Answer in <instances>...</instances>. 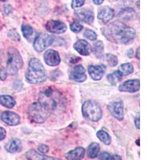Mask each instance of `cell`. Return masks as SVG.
<instances>
[{"mask_svg": "<svg viewBox=\"0 0 160 160\" xmlns=\"http://www.w3.org/2000/svg\"><path fill=\"white\" fill-rule=\"evenodd\" d=\"M104 0H93V2L94 3L96 4V5H100V4H102Z\"/></svg>", "mask_w": 160, "mask_h": 160, "instance_id": "38", "label": "cell"}, {"mask_svg": "<svg viewBox=\"0 0 160 160\" xmlns=\"http://www.w3.org/2000/svg\"><path fill=\"white\" fill-rule=\"evenodd\" d=\"M134 71V68H133L132 64L131 63H124L122 64V65L120 66L119 68V71L122 73V75H128L131 74Z\"/></svg>", "mask_w": 160, "mask_h": 160, "instance_id": "29", "label": "cell"}, {"mask_svg": "<svg viewBox=\"0 0 160 160\" xmlns=\"http://www.w3.org/2000/svg\"><path fill=\"white\" fill-rule=\"evenodd\" d=\"M70 28H71V30L73 31V32L79 33L80 31L82 30L83 27H82V25H81L78 22L75 21V22H71V25H70Z\"/></svg>", "mask_w": 160, "mask_h": 160, "instance_id": "31", "label": "cell"}, {"mask_svg": "<svg viewBox=\"0 0 160 160\" xmlns=\"http://www.w3.org/2000/svg\"><path fill=\"white\" fill-rule=\"evenodd\" d=\"M74 48L75 51H78L80 55H85L88 56L90 55V53L91 52V45L88 43L85 40H78L75 44H74Z\"/></svg>", "mask_w": 160, "mask_h": 160, "instance_id": "15", "label": "cell"}, {"mask_svg": "<svg viewBox=\"0 0 160 160\" xmlns=\"http://www.w3.org/2000/svg\"><path fill=\"white\" fill-rule=\"evenodd\" d=\"M6 135H7V131H6V130L2 128H0V141L3 140L5 138Z\"/></svg>", "mask_w": 160, "mask_h": 160, "instance_id": "36", "label": "cell"}, {"mask_svg": "<svg viewBox=\"0 0 160 160\" xmlns=\"http://www.w3.org/2000/svg\"><path fill=\"white\" fill-rule=\"evenodd\" d=\"M22 57L19 52L15 48H11L8 51V61H7V72L11 75H15L18 70L22 68Z\"/></svg>", "mask_w": 160, "mask_h": 160, "instance_id": "4", "label": "cell"}, {"mask_svg": "<svg viewBox=\"0 0 160 160\" xmlns=\"http://www.w3.org/2000/svg\"><path fill=\"white\" fill-rule=\"evenodd\" d=\"M99 145L97 142H93L88 148V156L91 158H94L97 157L98 152H99Z\"/></svg>", "mask_w": 160, "mask_h": 160, "instance_id": "26", "label": "cell"}, {"mask_svg": "<svg viewBox=\"0 0 160 160\" xmlns=\"http://www.w3.org/2000/svg\"><path fill=\"white\" fill-rule=\"evenodd\" d=\"M0 104L5 108H12L16 104L15 98L10 95H0Z\"/></svg>", "mask_w": 160, "mask_h": 160, "instance_id": "20", "label": "cell"}, {"mask_svg": "<svg viewBox=\"0 0 160 160\" xmlns=\"http://www.w3.org/2000/svg\"><path fill=\"white\" fill-rule=\"evenodd\" d=\"M106 60L111 67H115L118 64V58L115 55L108 54L106 55Z\"/></svg>", "mask_w": 160, "mask_h": 160, "instance_id": "30", "label": "cell"}, {"mask_svg": "<svg viewBox=\"0 0 160 160\" xmlns=\"http://www.w3.org/2000/svg\"><path fill=\"white\" fill-rule=\"evenodd\" d=\"M75 14L80 20L88 24H92L94 21V13L90 9H81L75 11Z\"/></svg>", "mask_w": 160, "mask_h": 160, "instance_id": "16", "label": "cell"}, {"mask_svg": "<svg viewBox=\"0 0 160 160\" xmlns=\"http://www.w3.org/2000/svg\"><path fill=\"white\" fill-rule=\"evenodd\" d=\"M119 16L124 20H130L135 18V13L132 8H126L120 12Z\"/></svg>", "mask_w": 160, "mask_h": 160, "instance_id": "23", "label": "cell"}, {"mask_svg": "<svg viewBox=\"0 0 160 160\" xmlns=\"http://www.w3.org/2000/svg\"><path fill=\"white\" fill-rule=\"evenodd\" d=\"M85 0H72V8H78L83 6Z\"/></svg>", "mask_w": 160, "mask_h": 160, "instance_id": "33", "label": "cell"}, {"mask_svg": "<svg viewBox=\"0 0 160 160\" xmlns=\"http://www.w3.org/2000/svg\"><path fill=\"white\" fill-rule=\"evenodd\" d=\"M98 158L102 160H121L122 158L119 155H112L107 152H102L98 155Z\"/></svg>", "mask_w": 160, "mask_h": 160, "instance_id": "28", "label": "cell"}, {"mask_svg": "<svg viewBox=\"0 0 160 160\" xmlns=\"http://www.w3.org/2000/svg\"><path fill=\"white\" fill-rule=\"evenodd\" d=\"M25 78L28 82L32 84L42 83L48 78L43 65L38 58H33L30 60L29 67L25 74Z\"/></svg>", "mask_w": 160, "mask_h": 160, "instance_id": "3", "label": "cell"}, {"mask_svg": "<svg viewBox=\"0 0 160 160\" xmlns=\"http://www.w3.org/2000/svg\"><path fill=\"white\" fill-rule=\"evenodd\" d=\"M132 54H133V51H132V50H130L129 52H128V57H130V58H131V57L133 56Z\"/></svg>", "mask_w": 160, "mask_h": 160, "instance_id": "39", "label": "cell"}, {"mask_svg": "<svg viewBox=\"0 0 160 160\" xmlns=\"http://www.w3.org/2000/svg\"><path fill=\"white\" fill-rule=\"evenodd\" d=\"M38 152H40L41 154H46L48 153V151H49V148H48L47 145H44V144H41L38 147Z\"/></svg>", "mask_w": 160, "mask_h": 160, "instance_id": "34", "label": "cell"}, {"mask_svg": "<svg viewBox=\"0 0 160 160\" xmlns=\"http://www.w3.org/2000/svg\"><path fill=\"white\" fill-rule=\"evenodd\" d=\"M22 32L25 38H27L29 42H31L33 35H34V30H33L32 27H31L30 25H22Z\"/></svg>", "mask_w": 160, "mask_h": 160, "instance_id": "25", "label": "cell"}, {"mask_svg": "<svg viewBox=\"0 0 160 160\" xmlns=\"http://www.w3.org/2000/svg\"><path fill=\"white\" fill-rule=\"evenodd\" d=\"M115 15V11L110 7L108 6H105L103 8H102L99 10L98 14V19L101 21L103 23H107L111 20L114 17Z\"/></svg>", "mask_w": 160, "mask_h": 160, "instance_id": "14", "label": "cell"}, {"mask_svg": "<svg viewBox=\"0 0 160 160\" xmlns=\"http://www.w3.org/2000/svg\"><path fill=\"white\" fill-rule=\"evenodd\" d=\"M85 155V150L82 148H77L76 149L69 151L66 155V158L70 160H78L83 158Z\"/></svg>", "mask_w": 160, "mask_h": 160, "instance_id": "19", "label": "cell"}, {"mask_svg": "<svg viewBox=\"0 0 160 160\" xmlns=\"http://www.w3.org/2000/svg\"><path fill=\"white\" fill-rule=\"evenodd\" d=\"M51 115L50 111L39 102H34L30 106L28 115L31 120L37 123H42Z\"/></svg>", "mask_w": 160, "mask_h": 160, "instance_id": "5", "label": "cell"}, {"mask_svg": "<svg viewBox=\"0 0 160 160\" xmlns=\"http://www.w3.org/2000/svg\"><path fill=\"white\" fill-rule=\"evenodd\" d=\"M46 29L51 33L61 34L65 32L67 30V26L61 21L57 20H50L46 24Z\"/></svg>", "mask_w": 160, "mask_h": 160, "instance_id": "9", "label": "cell"}, {"mask_svg": "<svg viewBox=\"0 0 160 160\" xmlns=\"http://www.w3.org/2000/svg\"><path fill=\"white\" fill-rule=\"evenodd\" d=\"M97 137L99 138L101 142H103L105 145H110L111 143V137L110 136L109 134L106 131H98L97 132Z\"/></svg>", "mask_w": 160, "mask_h": 160, "instance_id": "24", "label": "cell"}, {"mask_svg": "<svg viewBox=\"0 0 160 160\" xmlns=\"http://www.w3.org/2000/svg\"><path fill=\"white\" fill-rule=\"evenodd\" d=\"M137 145L139 146V140H137Z\"/></svg>", "mask_w": 160, "mask_h": 160, "instance_id": "41", "label": "cell"}, {"mask_svg": "<svg viewBox=\"0 0 160 160\" xmlns=\"http://www.w3.org/2000/svg\"><path fill=\"white\" fill-rule=\"evenodd\" d=\"M54 42V37L51 35L41 33L35 38L34 41V48L38 52H42L46 48L51 46Z\"/></svg>", "mask_w": 160, "mask_h": 160, "instance_id": "7", "label": "cell"}, {"mask_svg": "<svg viewBox=\"0 0 160 160\" xmlns=\"http://www.w3.org/2000/svg\"><path fill=\"white\" fill-rule=\"evenodd\" d=\"M140 88V82L138 79H131L126 81L119 86L118 90L122 92L135 93Z\"/></svg>", "mask_w": 160, "mask_h": 160, "instance_id": "10", "label": "cell"}, {"mask_svg": "<svg viewBox=\"0 0 160 160\" xmlns=\"http://www.w3.org/2000/svg\"><path fill=\"white\" fill-rule=\"evenodd\" d=\"M108 109L111 111V115L117 118L118 120L121 121L124 118V110L123 103L121 101H116L112 102L108 105Z\"/></svg>", "mask_w": 160, "mask_h": 160, "instance_id": "8", "label": "cell"}, {"mask_svg": "<svg viewBox=\"0 0 160 160\" xmlns=\"http://www.w3.org/2000/svg\"><path fill=\"white\" fill-rule=\"evenodd\" d=\"M70 79L75 81V82H82L87 79V75L85 74V69L82 68V66H75L71 71L69 76Z\"/></svg>", "mask_w": 160, "mask_h": 160, "instance_id": "11", "label": "cell"}, {"mask_svg": "<svg viewBox=\"0 0 160 160\" xmlns=\"http://www.w3.org/2000/svg\"><path fill=\"white\" fill-rule=\"evenodd\" d=\"M82 115L86 118L93 122H97L102 116V110L98 104L93 100H88L84 102L82 108Z\"/></svg>", "mask_w": 160, "mask_h": 160, "instance_id": "6", "label": "cell"}, {"mask_svg": "<svg viewBox=\"0 0 160 160\" xmlns=\"http://www.w3.org/2000/svg\"><path fill=\"white\" fill-rule=\"evenodd\" d=\"M8 72L5 69H1L0 70V79L1 80H5L8 77Z\"/></svg>", "mask_w": 160, "mask_h": 160, "instance_id": "35", "label": "cell"}, {"mask_svg": "<svg viewBox=\"0 0 160 160\" xmlns=\"http://www.w3.org/2000/svg\"><path fill=\"white\" fill-rule=\"evenodd\" d=\"M6 150L9 153H15L22 150V142L18 138H13L5 146Z\"/></svg>", "mask_w": 160, "mask_h": 160, "instance_id": "18", "label": "cell"}, {"mask_svg": "<svg viewBox=\"0 0 160 160\" xmlns=\"http://www.w3.org/2000/svg\"><path fill=\"white\" fill-rule=\"evenodd\" d=\"M38 102L42 103L50 113L59 111L64 106V98L62 94L53 88H48L41 91L38 95Z\"/></svg>", "mask_w": 160, "mask_h": 160, "instance_id": "2", "label": "cell"}, {"mask_svg": "<svg viewBox=\"0 0 160 160\" xmlns=\"http://www.w3.org/2000/svg\"><path fill=\"white\" fill-rule=\"evenodd\" d=\"M135 127L137 128V129H139V117H137V118H135Z\"/></svg>", "mask_w": 160, "mask_h": 160, "instance_id": "37", "label": "cell"}, {"mask_svg": "<svg viewBox=\"0 0 160 160\" xmlns=\"http://www.w3.org/2000/svg\"><path fill=\"white\" fill-rule=\"evenodd\" d=\"M102 32L111 42L118 44L128 43L135 37V30L120 22H113L106 25Z\"/></svg>", "mask_w": 160, "mask_h": 160, "instance_id": "1", "label": "cell"}, {"mask_svg": "<svg viewBox=\"0 0 160 160\" xmlns=\"http://www.w3.org/2000/svg\"><path fill=\"white\" fill-rule=\"evenodd\" d=\"M0 1H2V2H4V1H7V0H0Z\"/></svg>", "mask_w": 160, "mask_h": 160, "instance_id": "42", "label": "cell"}, {"mask_svg": "<svg viewBox=\"0 0 160 160\" xmlns=\"http://www.w3.org/2000/svg\"><path fill=\"white\" fill-rule=\"evenodd\" d=\"M84 36H85L87 38H88V39L92 40V41H94V40H96V38H97L96 33L94 32V31H91V30H90V29L85 30V31H84Z\"/></svg>", "mask_w": 160, "mask_h": 160, "instance_id": "32", "label": "cell"}, {"mask_svg": "<svg viewBox=\"0 0 160 160\" xmlns=\"http://www.w3.org/2000/svg\"><path fill=\"white\" fill-rule=\"evenodd\" d=\"M44 60L48 65L54 67L60 63V56L59 54L55 50H48L44 54Z\"/></svg>", "mask_w": 160, "mask_h": 160, "instance_id": "12", "label": "cell"}, {"mask_svg": "<svg viewBox=\"0 0 160 160\" xmlns=\"http://www.w3.org/2000/svg\"><path fill=\"white\" fill-rule=\"evenodd\" d=\"M122 74L119 71H116L108 75V79L111 84H116L122 79Z\"/></svg>", "mask_w": 160, "mask_h": 160, "instance_id": "27", "label": "cell"}, {"mask_svg": "<svg viewBox=\"0 0 160 160\" xmlns=\"http://www.w3.org/2000/svg\"><path fill=\"white\" fill-rule=\"evenodd\" d=\"M1 119L9 126H16L20 122V116L12 111H4L1 115Z\"/></svg>", "mask_w": 160, "mask_h": 160, "instance_id": "13", "label": "cell"}, {"mask_svg": "<svg viewBox=\"0 0 160 160\" xmlns=\"http://www.w3.org/2000/svg\"><path fill=\"white\" fill-rule=\"evenodd\" d=\"M92 51L96 58H98V59H102L103 58V43L102 41H97L93 46Z\"/></svg>", "mask_w": 160, "mask_h": 160, "instance_id": "21", "label": "cell"}, {"mask_svg": "<svg viewBox=\"0 0 160 160\" xmlns=\"http://www.w3.org/2000/svg\"><path fill=\"white\" fill-rule=\"evenodd\" d=\"M88 72L94 80H100L105 73V68L101 66H90L88 68Z\"/></svg>", "mask_w": 160, "mask_h": 160, "instance_id": "17", "label": "cell"}, {"mask_svg": "<svg viewBox=\"0 0 160 160\" xmlns=\"http://www.w3.org/2000/svg\"><path fill=\"white\" fill-rule=\"evenodd\" d=\"M27 158L28 159H39V160H44V159H54L51 157L45 156L43 154L38 153V151H35L34 150H31L26 154Z\"/></svg>", "mask_w": 160, "mask_h": 160, "instance_id": "22", "label": "cell"}, {"mask_svg": "<svg viewBox=\"0 0 160 160\" xmlns=\"http://www.w3.org/2000/svg\"><path fill=\"white\" fill-rule=\"evenodd\" d=\"M136 56H137V58H138V59H139V48H138V49H137V55H136Z\"/></svg>", "mask_w": 160, "mask_h": 160, "instance_id": "40", "label": "cell"}]
</instances>
